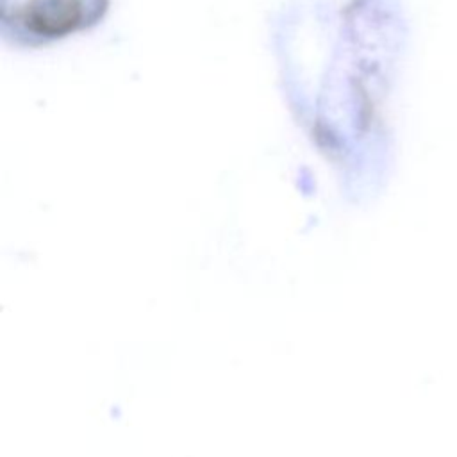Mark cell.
I'll list each match as a JSON object with an SVG mask.
<instances>
[{
	"label": "cell",
	"instance_id": "obj_1",
	"mask_svg": "<svg viewBox=\"0 0 457 457\" xmlns=\"http://www.w3.org/2000/svg\"><path fill=\"white\" fill-rule=\"evenodd\" d=\"M109 0H0V36L18 48H37L96 27Z\"/></svg>",
	"mask_w": 457,
	"mask_h": 457
}]
</instances>
